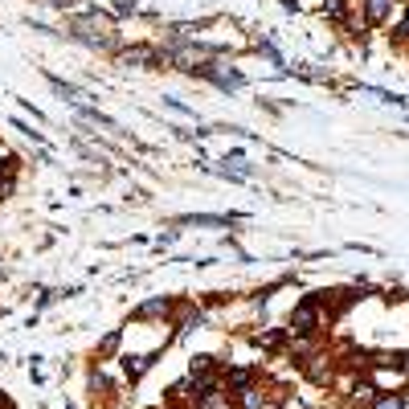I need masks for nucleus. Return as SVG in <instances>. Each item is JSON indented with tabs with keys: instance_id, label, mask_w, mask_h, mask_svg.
Here are the masks:
<instances>
[{
	"instance_id": "obj_12",
	"label": "nucleus",
	"mask_w": 409,
	"mask_h": 409,
	"mask_svg": "<svg viewBox=\"0 0 409 409\" xmlns=\"http://www.w3.org/2000/svg\"><path fill=\"white\" fill-rule=\"evenodd\" d=\"M397 37H401V41H409V17L401 21V29H397Z\"/></svg>"
},
{
	"instance_id": "obj_4",
	"label": "nucleus",
	"mask_w": 409,
	"mask_h": 409,
	"mask_svg": "<svg viewBox=\"0 0 409 409\" xmlns=\"http://www.w3.org/2000/svg\"><path fill=\"white\" fill-rule=\"evenodd\" d=\"M356 401L373 405V401H377V385H373V381H361V385H356Z\"/></svg>"
},
{
	"instance_id": "obj_8",
	"label": "nucleus",
	"mask_w": 409,
	"mask_h": 409,
	"mask_svg": "<svg viewBox=\"0 0 409 409\" xmlns=\"http://www.w3.org/2000/svg\"><path fill=\"white\" fill-rule=\"evenodd\" d=\"M323 13H328L332 21H340V17H344V4H340V0H323Z\"/></svg>"
},
{
	"instance_id": "obj_9",
	"label": "nucleus",
	"mask_w": 409,
	"mask_h": 409,
	"mask_svg": "<svg viewBox=\"0 0 409 409\" xmlns=\"http://www.w3.org/2000/svg\"><path fill=\"white\" fill-rule=\"evenodd\" d=\"M229 381H234V385L246 393V385H250V373H246V368H234V373H229Z\"/></svg>"
},
{
	"instance_id": "obj_11",
	"label": "nucleus",
	"mask_w": 409,
	"mask_h": 409,
	"mask_svg": "<svg viewBox=\"0 0 409 409\" xmlns=\"http://www.w3.org/2000/svg\"><path fill=\"white\" fill-rule=\"evenodd\" d=\"M160 311H168V303H160V299H156V303H147L140 315H160Z\"/></svg>"
},
{
	"instance_id": "obj_7",
	"label": "nucleus",
	"mask_w": 409,
	"mask_h": 409,
	"mask_svg": "<svg viewBox=\"0 0 409 409\" xmlns=\"http://www.w3.org/2000/svg\"><path fill=\"white\" fill-rule=\"evenodd\" d=\"M373 409H401V397H397V393H385V397L373 401Z\"/></svg>"
},
{
	"instance_id": "obj_5",
	"label": "nucleus",
	"mask_w": 409,
	"mask_h": 409,
	"mask_svg": "<svg viewBox=\"0 0 409 409\" xmlns=\"http://www.w3.org/2000/svg\"><path fill=\"white\" fill-rule=\"evenodd\" d=\"M123 62L131 66V62H156V53L152 49H131V53H123Z\"/></svg>"
},
{
	"instance_id": "obj_10",
	"label": "nucleus",
	"mask_w": 409,
	"mask_h": 409,
	"mask_svg": "<svg viewBox=\"0 0 409 409\" xmlns=\"http://www.w3.org/2000/svg\"><path fill=\"white\" fill-rule=\"evenodd\" d=\"M246 409H266L262 393H254V389H246Z\"/></svg>"
},
{
	"instance_id": "obj_1",
	"label": "nucleus",
	"mask_w": 409,
	"mask_h": 409,
	"mask_svg": "<svg viewBox=\"0 0 409 409\" xmlns=\"http://www.w3.org/2000/svg\"><path fill=\"white\" fill-rule=\"evenodd\" d=\"M290 332H299V336H303V332H315V307L311 303H299V311L290 315Z\"/></svg>"
},
{
	"instance_id": "obj_6",
	"label": "nucleus",
	"mask_w": 409,
	"mask_h": 409,
	"mask_svg": "<svg viewBox=\"0 0 409 409\" xmlns=\"http://www.w3.org/2000/svg\"><path fill=\"white\" fill-rule=\"evenodd\" d=\"M185 225H225L229 217H180Z\"/></svg>"
},
{
	"instance_id": "obj_3",
	"label": "nucleus",
	"mask_w": 409,
	"mask_h": 409,
	"mask_svg": "<svg viewBox=\"0 0 409 409\" xmlns=\"http://www.w3.org/2000/svg\"><path fill=\"white\" fill-rule=\"evenodd\" d=\"M147 364H152L147 356H127V361H123V368H127V377H140Z\"/></svg>"
},
{
	"instance_id": "obj_2",
	"label": "nucleus",
	"mask_w": 409,
	"mask_h": 409,
	"mask_svg": "<svg viewBox=\"0 0 409 409\" xmlns=\"http://www.w3.org/2000/svg\"><path fill=\"white\" fill-rule=\"evenodd\" d=\"M364 8H368V21L381 25L389 17V0H364Z\"/></svg>"
}]
</instances>
